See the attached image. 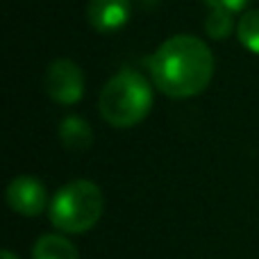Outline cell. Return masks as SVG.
<instances>
[{"mask_svg": "<svg viewBox=\"0 0 259 259\" xmlns=\"http://www.w3.org/2000/svg\"><path fill=\"white\" fill-rule=\"evenodd\" d=\"M152 84L175 100L193 98L209 87L214 77V55L209 46L193 34H175L146 57Z\"/></svg>", "mask_w": 259, "mask_h": 259, "instance_id": "1", "label": "cell"}, {"mask_svg": "<svg viewBox=\"0 0 259 259\" xmlns=\"http://www.w3.org/2000/svg\"><path fill=\"white\" fill-rule=\"evenodd\" d=\"M152 87L139 71L123 68L103 87L98 98L100 116L112 127H134L150 114Z\"/></svg>", "mask_w": 259, "mask_h": 259, "instance_id": "2", "label": "cell"}, {"mask_svg": "<svg viewBox=\"0 0 259 259\" xmlns=\"http://www.w3.org/2000/svg\"><path fill=\"white\" fill-rule=\"evenodd\" d=\"M105 209V196L91 180H73L64 184L50 200L48 214L55 228L68 234H82L100 221Z\"/></svg>", "mask_w": 259, "mask_h": 259, "instance_id": "3", "label": "cell"}, {"mask_svg": "<svg viewBox=\"0 0 259 259\" xmlns=\"http://www.w3.org/2000/svg\"><path fill=\"white\" fill-rule=\"evenodd\" d=\"M46 94L59 105H77L84 96V73L80 64L68 57L55 59L46 68Z\"/></svg>", "mask_w": 259, "mask_h": 259, "instance_id": "4", "label": "cell"}, {"mask_svg": "<svg viewBox=\"0 0 259 259\" xmlns=\"http://www.w3.org/2000/svg\"><path fill=\"white\" fill-rule=\"evenodd\" d=\"M7 205L16 214L39 216L48 207V191L41 180L32 175H18L7 187Z\"/></svg>", "mask_w": 259, "mask_h": 259, "instance_id": "5", "label": "cell"}, {"mask_svg": "<svg viewBox=\"0 0 259 259\" xmlns=\"http://www.w3.org/2000/svg\"><path fill=\"white\" fill-rule=\"evenodd\" d=\"M132 3L130 0H89L87 5V21L100 34H112L121 30L130 21Z\"/></svg>", "mask_w": 259, "mask_h": 259, "instance_id": "6", "label": "cell"}, {"mask_svg": "<svg viewBox=\"0 0 259 259\" xmlns=\"http://www.w3.org/2000/svg\"><path fill=\"white\" fill-rule=\"evenodd\" d=\"M59 141L66 150L82 152L87 148H91V143H94V130L82 116L73 114V116H66L59 123Z\"/></svg>", "mask_w": 259, "mask_h": 259, "instance_id": "7", "label": "cell"}, {"mask_svg": "<svg viewBox=\"0 0 259 259\" xmlns=\"http://www.w3.org/2000/svg\"><path fill=\"white\" fill-rule=\"evenodd\" d=\"M32 259H80L77 250L66 237L44 234L32 248Z\"/></svg>", "mask_w": 259, "mask_h": 259, "instance_id": "8", "label": "cell"}, {"mask_svg": "<svg viewBox=\"0 0 259 259\" xmlns=\"http://www.w3.org/2000/svg\"><path fill=\"white\" fill-rule=\"evenodd\" d=\"M237 36L243 48L259 55V9H250V12H246L239 18Z\"/></svg>", "mask_w": 259, "mask_h": 259, "instance_id": "9", "label": "cell"}, {"mask_svg": "<svg viewBox=\"0 0 259 259\" xmlns=\"http://www.w3.org/2000/svg\"><path fill=\"white\" fill-rule=\"evenodd\" d=\"M234 27H237L234 14L225 12V9H211L209 16L205 18V32L209 34V39H216V41L228 39Z\"/></svg>", "mask_w": 259, "mask_h": 259, "instance_id": "10", "label": "cell"}, {"mask_svg": "<svg viewBox=\"0 0 259 259\" xmlns=\"http://www.w3.org/2000/svg\"><path fill=\"white\" fill-rule=\"evenodd\" d=\"M205 5L209 9H225V12H241L243 7L248 5V0H205Z\"/></svg>", "mask_w": 259, "mask_h": 259, "instance_id": "11", "label": "cell"}, {"mask_svg": "<svg viewBox=\"0 0 259 259\" xmlns=\"http://www.w3.org/2000/svg\"><path fill=\"white\" fill-rule=\"evenodd\" d=\"M139 3H141V7L152 9V7H157V5H159V0H139Z\"/></svg>", "mask_w": 259, "mask_h": 259, "instance_id": "12", "label": "cell"}, {"mask_svg": "<svg viewBox=\"0 0 259 259\" xmlns=\"http://www.w3.org/2000/svg\"><path fill=\"white\" fill-rule=\"evenodd\" d=\"M0 259H18V257H16V255H14V252L5 250V252H3V257H0Z\"/></svg>", "mask_w": 259, "mask_h": 259, "instance_id": "13", "label": "cell"}]
</instances>
